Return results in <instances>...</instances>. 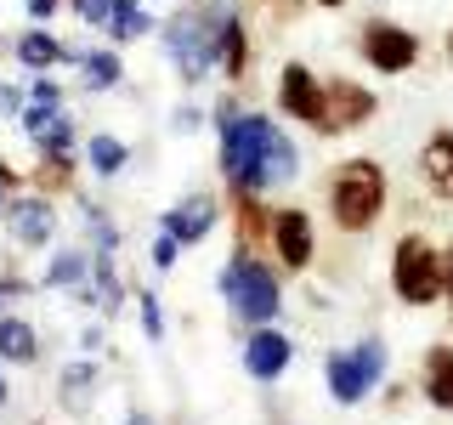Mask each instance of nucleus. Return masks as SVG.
Returning <instances> with one entry per match:
<instances>
[{
  "label": "nucleus",
  "instance_id": "25",
  "mask_svg": "<svg viewBox=\"0 0 453 425\" xmlns=\"http://www.w3.org/2000/svg\"><path fill=\"white\" fill-rule=\"evenodd\" d=\"M68 6H74V18L85 28H108V18H113V0H68Z\"/></svg>",
  "mask_w": 453,
  "mask_h": 425
},
{
  "label": "nucleus",
  "instance_id": "32",
  "mask_svg": "<svg viewBox=\"0 0 453 425\" xmlns=\"http://www.w3.org/2000/svg\"><path fill=\"white\" fill-rule=\"evenodd\" d=\"M448 301H453V244H448Z\"/></svg>",
  "mask_w": 453,
  "mask_h": 425
},
{
  "label": "nucleus",
  "instance_id": "23",
  "mask_svg": "<svg viewBox=\"0 0 453 425\" xmlns=\"http://www.w3.org/2000/svg\"><path fill=\"white\" fill-rule=\"evenodd\" d=\"M125 159H131V148H125L119 136H91V170H103V176H119Z\"/></svg>",
  "mask_w": 453,
  "mask_h": 425
},
{
  "label": "nucleus",
  "instance_id": "20",
  "mask_svg": "<svg viewBox=\"0 0 453 425\" xmlns=\"http://www.w3.org/2000/svg\"><path fill=\"white\" fill-rule=\"evenodd\" d=\"M148 28H153V12H142V0H113V18H108L113 40H142Z\"/></svg>",
  "mask_w": 453,
  "mask_h": 425
},
{
  "label": "nucleus",
  "instance_id": "27",
  "mask_svg": "<svg viewBox=\"0 0 453 425\" xmlns=\"http://www.w3.org/2000/svg\"><path fill=\"white\" fill-rule=\"evenodd\" d=\"M57 6H63V0H28V18H35V23H51Z\"/></svg>",
  "mask_w": 453,
  "mask_h": 425
},
{
  "label": "nucleus",
  "instance_id": "1",
  "mask_svg": "<svg viewBox=\"0 0 453 425\" xmlns=\"http://www.w3.org/2000/svg\"><path fill=\"white\" fill-rule=\"evenodd\" d=\"M216 125H221V170L233 188H278L301 170V153L295 142L278 131V120L266 113H238V103H221L216 108Z\"/></svg>",
  "mask_w": 453,
  "mask_h": 425
},
{
  "label": "nucleus",
  "instance_id": "8",
  "mask_svg": "<svg viewBox=\"0 0 453 425\" xmlns=\"http://www.w3.org/2000/svg\"><path fill=\"white\" fill-rule=\"evenodd\" d=\"M278 108H283V120H301V125L318 131V120H323V80L311 74L301 57L278 68Z\"/></svg>",
  "mask_w": 453,
  "mask_h": 425
},
{
  "label": "nucleus",
  "instance_id": "10",
  "mask_svg": "<svg viewBox=\"0 0 453 425\" xmlns=\"http://www.w3.org/2000/svg\"><path fill=\"white\" fill-rule=\"evenodd\" d=\"M380 346H357L351 358H329V391L340 397V403H357V397L368 391V380L380 375Z\"/></svg>",
  "mask_w": 453,
  "mask_h": 425
},
{
  "label": "nucleus",
  "instance_id": "7",
  "mask_svg": "<svg viewBox=\"0 0 453 425\" xmlns=\"http://www.w3.org/2000/svg\"><path fill=\"white\" fill-rule=\"evenodd\" d=\"M374 113H380V97L368 91L363 80H351V74H329V80H323V120H318L323 136L363 131Z\"/></svg>",
  "mask_w": 453,
  "mask_h": 425
},
{
  "label": "nucleus",
  "instance_id": "3",
  "mask_svg": "<svg viewBox=\"0 0 453 425\" xmlns=\"http://www.w3.org/2000/svg\"><path fill=\"white\" fill-rule=\"evenodd\" d=\"M221 23H226L221 6H181L176 18L159 28L170 63H176V74L188 80V85L204 80L210 68H216V57H221Z\"/></svg>",
  "mask_w": 453,
  "mask_h": 425
},
{
  "label": "nucleus",
  "instance_id": "30",
  "mask_svg": "<svg viewBox=\"0 0 453 425\" xmlns=\"http://www.w3.org/2000/svg\"><path fill=\"white\" fill-rule=\"evenodd\" d=\"M0 113H18V91H6V85H0Z\"/></svg>",
  "mask_w": 453,
  "mask_h": 425
},
{
  "label": "nucleus",
  "instance_id": "29",
  "mask_svg": "<svg viewBox=\"0 0 453 425\" xmlns=\"http://www.w3.org/2000/svg\"><path fill=\"white\" fill-rule=\"evenodd\" d=\"M153 261H159V267L176 261V238H159V244H153Z\"/></svg>",
  "mask_w": 453,
  "mask_h": 425
},
{
  "label": "nucleus",
  "instance_id": "34",
  "mask_svg": "<svg viewBox=\"0 0 453 425\" xmlns=\"http://www.w3.org/2000/svg\"><path fill=\"white\" fill-rule=\"evenodd\" d=\"M0 397H6V386H0Z\"/></svg>",
  "mask_w": 453,
  "mask_h": 425
},
{
  "label": "nucleus",
  "instance_id": "9",
  "mask_svg": "<svg viewBox=\"0 0 453 425\" xmlns=\"http://www.w3.org/2000/svg\"><path fill=\"white\" fill-rule=\"evenodd\" d=\"M273 250L283 255L289 273H301L318 250V233H311V216L306 210H273Z\"/></svg>",
  "mask_w": 453,
  "mask_h": 425
},
{
  "label": "nucleus",
  "instance_id": "33",
  "mask_svg": "<svg viewBox=\"0 0 453 425\" xmlns=\"http://www.w3.org/2000/svg\"><path fill=\"white\" fill-rule=\"evenodd\" d=\"M442 51H448V57H453V28H448V40H442Z\"/></svg>",
  "mask_w": 453,
  "mask_h": 425
},
{
  "label": "nucleus",
  "instance_id": "12",
  "mask_svg": "<svg viewBox=\"0 0 453 425\" xmlns=\"http://www.w3.org/2000/svg\"><path fill=\"white\" fill-rule=\"evenodd\" d=\"M419 176H425V188H431L436 198H448V205H453V131H431V136H425Z\"/></svg>",
  "mask_w": 453,
  "mask_h": 425
},
{
  "label": "nucleus",
  "instance_id": "31",
  "mask_svg": "<svg viewBox=\"0 0 453 425\" xmlns=\"http://www.w3.org/2000/svg\"><path fill=\"white\" fill-rule=\"evenodd\" d=\"M311 6H323V12H340V6H351V0H311Z\"/></svg>",
  "mask_w": 453,
  "mask_h": 425
},
{
  "label": "nucleus",
  "instance_id": "26",
  "mask_svg": "<svg viewBox=\"0 0 453 425\" xmlns=\"http://www.w3.org/2000/svg\"><path fill=\"white\" fill-rule=\"evenodd\" d=\"M35 103H46V108H63V85L40 74V80H35Z\"/></svg>",
  "mask_w": 453,
  "mask_h": 425
},
{
  "label": "nucleus",
  "instance_id": "14",
  "mask_svg": "<svg viewBox=\"0 0 453 425\" xmlns=\"http://www.w3.org/2000/svg\"><path fill=\"white\" fill-rule=\"evenodd\" d=\"M216 68H221V80H233V85H244V74H250V23L238 18V12H226V23H221Z\"/></svg>",
  "mask_w": 453,
  "mask_h": 425
},
{
  "label": "nucleus",
  "instance_id": "11",
  "mask_svg": "<svg viewBox=\"0 0 453 425\" xmlns=\"http://www.w3.org/2000/svg\"><path fill=\"white\" fill-rule=\"evenodd\" d=\"M23 131L35 136L40 153H68V148H74V120H68L63 108H46V103L23 108Z\"/></svg>",
  "mask_w": 453,
  "mask_h": 425
},
{
  "label": "nucleus",
  "instance_id": "22",
  "mask_svg": "<svg viewBox=\"0 0 453 425\" xmlns=\"http://www.w3.org/2000/svg\"><path fill=\"white\" fill-rule=\"evenodd\" d=\"M119 80H125L119 51H91V57H85V85H91V91H113Z\"/></svg>",
  "mask_w": 453,
  "mask_h": 425
},
{
  "label": "nucleus",
  "instance_id": "28",
  "mask_svg": "<svg viewBox=\"0 0 453 425\" xmlns=\"http://www.w3.org/2000/svg\"><path fill=\"white\" fill-rule=\"evenodd\" d=\"M266 6L278 12V23H289V18H301V6H306V0H266Z\"/></svg>",
  "mask_w": 453,
  "mask_h": 425
},
{
  "label": "nucleus",
  "instance_id": "15",
  "mask_svg": "<svg viewBox=\"0 0 453 425\" xmlns=\"http://www.w3.org/2000/svg\"><path fill=\"white\" fill-rule=\"evenodd\" d=\"M226 205H233L238 250H255V244H261V233H273V216H266V205L255 198V188H233V193H226Z\"/></svg>",
  "mask_w": 453,
  "mask_h": 425
},
{
  "label": "nucleus",
  "instance_id": "16",
  "mask_svg": "<svg viewBox=\"0 0 453 425\" xmlns=\"http://www.w3.org/2000/svg\"><path fill=\"white\" fill-rule=\"evenodd\" d=\"M283 363H289V340L283 335H273V329H261L244 346V368L255 380H273V375H283Z\"/></svg>",
  "mask_w": 453,
  "mask_h": 425
},
{
  "label": "nucleus",
  "instance_id": "2",
  "mask_svg": "<svg viewBox=\"0 0 453 425\" xmlns=\"http://www.w3.org/2000/svg\"><path fill=\"white\" fill-rule=\"evenodd\" d=\"M329 216H334L340 233H368V227L386 216V170L368 159V153L334 165V176H329Z\"/></svg>",
  "mask_w": 453,
  "mask_h": 425
},
{
  "label": "nucleus",
  "instance_id": "5",
  "mask_svg": "<svg viewBox=\"0 0 453 425\" xmlns=\"http://www.w3.org/2000/svg\"><path fill=\"white\" fill-rule=\"evenodd\" d=\"M357 51L374 74H408V68L419 63V35L403 28L396 18H368L357 28Z\"/></svg>",
  "mask_w": 453,
  "mask_h": 425
},
{
  "label": "nucleus",
  "instance_id": "13",
  "mask_svg": "<svg viewBox=\"0 0 453 425\" xmlns=\"http://www.w3.org/2000/svg\"><path fill=\"white\" fill-rule=\"evenodd\" d=\"M165 227H170V238H176V244H198V238L216 227V198H210V193H193L188 205H176L165 216Z\"/></svg>",
  "mask_w": 453,
  "mask_h": 425
},
{
  "label": "nucleus",
  "instance_id": "18",
  "mask_svg": "<svg viewBox=\"0 0 453 425\" xmlns=\"http://www.w3.org/2000/svg\"><path fill=\"white\" fill-rule=\"evenodd\" d=\"M12 57H18L23 68H35V74H46V68H57L63 63V40L57 35H46V28H28V35L12 46Z\"/></svg>",
  "mask_w": 453,
  "mask_h": 425
},
{
  "label": "nucleus",
  "instance_id": "19",
  "mask_svg": "<svg viewBox=\"0 0 453 425\" xmlns=\"http://www.w3.org/2000/svg\"><path fill=\"white\" fill-rule=\"evenodd\" d=\"M425 391H431L436 408H453V352L448 346H436L425 358Z\"/></svg>",
  "mask_w": 453,
  "mask_h": 425
},
{
  "label": "nucleus",
  "instance_id": "21",
  "mask_svg": "<svg viewBox=\"0 0 453 425\" xmlns=\"http://www.w3.org/2000/svg\"><path fill=\"white\" fill-rule=\"evenodd\" d=\"M35 188L40 193H68V188H74V159H68V153H40Z\"/></svg>",
  "mask_w": 453,
  "mask_h": 425
},
{
  "label": "nucleus",
  "instance_id": "24",
  "mask_svg": "<svg viewBox=\"0 0 453 425\" xmlns=\"http://www.w3.org/2000/svg\"><path fill=\"white\" fill-rule=\"evenodd\" d=\"M0 358L28 363L35 358V329H28V323H0Z\"/></svg>",
  "mask_w": 453,
  "mask_h": 425
},
{
  "label": "nucleus",
  "instance_id": "4",
  "mask_svg": "<svg viewBox=\"0 0 453 425\" xmlns=\"http://www.w3.org/2000/svg\"><path fill=\"white\" fill-rule=\"evenodd\" d=\"M391 283L408 306H425L448 290V255H436L419 233L396 238V255H391Z\"/></svg>",
  "mask_w": 453,
  "mask_h": 425
},
{
  "label": "nucleus",
  "instance_id": "6",
  "mask_svg": "<svg viewBox=\"0 0 453 425\" xmlns=\"http://www.w3.org/2000/svg\"><path fill=\"white\" fill-rule=\"evenodd\" d=\"M226 301H233L238 318L266 323L278 312V273H273V267H261L250 250H238V261L226 267Z\"/></svg>",
  "mask_w": 453,
  "mask_h": 425
},
{
  "label": "nucleus",
  "instance_id": "17",
  "mask_svg": "<svg viewBox=\"0 0 453 425\" xmlns=\"http://www.w3.org/2000/svg\"><path fill=\"white\" fill-rule=\"evenodd\" d=\"M6 221H12V233H18L23 244H46V233H51V205H46V198L6 205Z\"/></svg>",
  "mask_w": 453,
  "mask_h": 425
}]
</instances>
